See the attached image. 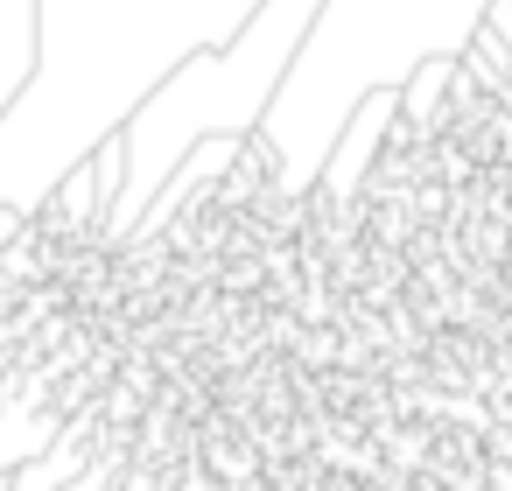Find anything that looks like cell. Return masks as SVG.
<instances>
[{"label":"cell","mask_w":512,"mask_h":491,"mask_svg":"<svg viewBox=\"0 0 512 491\" xmlns=\"http://www.w3.org/2000/svg\"><path fill=\"white\" fill-rule=\"evenodd\" d=\"M330 0H260L253 22L232 36V50H197L183 57L127 120H120V148H127V197L99 232V253H127L141 218L155 211V197L176 183V169L204 148V141H253L274 113V99L288 92L316 22Z\"/></svg>","instance_id":"1"},{"label":"cell","mask_w":512,"mask_h":491,"mask_svg":"<svg viewBox=\"0 0 512 491\" xmlns=\"http://www.w3.org/2000/svg\"><path fill=\"white\" fill-rule=\"evenodd\" d=\"M43 78V0H0V127Z\"/></svg>","instance_id":"2"},{"label":"cell","mask_w":512,"mask_h":491,"mask_svg":"<svg viewBox=\"0 0 512 491\" xmlns=\"http://www.w3.org/2000/svg\"><path fill=\"white\" fill-rule=\"evenodd\" d=\"M477 29H491V36H498V43L512 50V0H491V8H484V22H477Z\"/></svg>","instance_id":"3"}]
</instances>
